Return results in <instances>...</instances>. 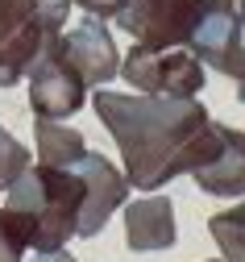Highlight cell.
Instances as JSON below:
<instances>
[{
  "mask_svg": "<svg viewBox=\"0 0 245 262\" xmlns=\"http://www.w3.org/2000/svg\"><path fill=\"white\" fill-rule=\"evenodd\" d=\"M125 242L129 250H166L174 246V204L166 195H146V200H125Z\"/></svg>",
  "mask_w": 245,
  "mask_h": 262,
  "instance_id": "cell-9",
  "label": "cell"
},
{
  "mask_svg": "<svg viewBox=\"0 0 245 262\" xmlns=\"http://www.w3.org/2000/svg\"><path fill=\"white\" fill-rule=\"evenodd\" d=\"M121 79H129L146 96H199L204 92V62L187 46L170 50H142L133 46L129 58H121Z\"/></svg>",
  "mask_w": 245,
  "mask_h": 262,
  "instance_id": "cell-3",
  "label": "cell"
},
{
  "mask_svg": "<svg viewBox=\"0 0 245 262\" xmlns=\"http://www.w3.org/2000/svg\"><path fill=\"white\" fill-rule=\"evenodd\" d=\"M0 262H25V237L9 208H0Z\"/></svg>",
  "mask_w": 245,
  "mask_h": 262,
  "instance_id": "cell-14",
  "label": "cell"
},
{
  "mask_svg": "<svg viewBox=\"0 0 245 262\" xmlns=\"http://www.w3.org/2000/svg\"><path fill=\"white\" fill-rule=\"evenodd\" d=\"M208 262H220V258H208Z\"/></svg>",
  "mask_w": 245,
  "mask_h": 262,
  "instance_id": "cell-19",
  "label": "cell"
},
{
  "mask_svg": "<svg viewBox=\"0 0 245 262\" xmlns=\"http://www.w3.org/2000/svg\"><path fill=\"white\" fill-rule=\"evenodd\" d=\"M38 5H46V0H38Z\"/></svg>",
  "mask_w": 245,
  "mask_h": 262,
  "instance_id": "cell-20",
  "label": "cell"
},
{
  "mask_svg": "<svg viewBox=\"0 0 245 262\" xmlns=\"http://www.w3.org/2000/svg\"><path fill=\"white\" fill-rule=\"evenodd\" d=\"M92 108L113 134L125 179L137 191H158L179 175H195L220 150V121L208 117L195 96H125L100 88Z\"/></svg>",
  "mask_w": 245,
  "mask_h": 262,
  "instance_id": "cell-1",
  "label": "cell"
},
{
  "mask_svg": "<svg viewBox=\"0 0 245 262\" xmlns=\"http://www.w3.org/2000/svg\"><path fill=\"white\" fill-rule=\"evenodd\" d=\"M29 262H79V258H71L66 250H46V254H33Z\"/></svg>",
  "mask_w": 245,
  "mask_h": 262,
  "instance_id": "cell-17",
  "label": "cell"
},
{
  "mask_svg": "<svg viewBox=\"0 0 245 262\" xmlns=\"http://www.w3.org/2000/svg\"><path fill=\"white\" fill-rule=\"evenodd\" d=\"M204 9H225V13H237L241 25H245V0H204Z\"/></svg>",
  "mask_w": 245,
  "mask_h": 262,
  "instance_id": "cell-16",
  "label": "cell"
},
{
  "mask_svg": "<svg viewBox=\"0 0 245 262\" xmlns=\"http://www.w3.org/2000/svg\"><path fill=\"white\" fill-rule=\"evenodd\" d=\"M75 171L83 179V212H79L75 237H96L108 225V216L129 200V179L121 167H113L104 154H92V150L75 162Z\"/></svg>",
  "mask_w": 245,
  "mask_h": 262,
  "instance_id": "cell-6",
  "label": "cell"
},
{
  "mask_svg": "<svg viewBox=\"0 0 245 262\" xmlns=\"http://www.w3.org/2000/svg\"><path fill=\"white\" fill-rule=\"evenodd\" d=\"M33 138H38V162H46V167H75L87 154V138L62 121L33 117Z\"/></svg>",
  "mask_w": 245,
  "mask_h": 262,
  "instance_id": "cell-11",
  "label": "cell"
},
{
  "mask_svg": "<svg viewBox=\"0 0 245 262\" xmlns=\"http://www.w3.org/2000/svg\"><path fill=\"white\" fill-rule=\"evenodd\" d=\"M208 233L220 246V262H245V200L208 216Z\"/></svg>",
  "mask_w": 245,
  "mask_h": 262,
  "instance_id": "cell-12",
  "label": "cell"
},
{
  "mask_svg": "<svg viewBox=\"0 0 245 262\" xmlns=\"http://www.w3.org/2000/svg\"><path fill=\"white\" fill-rule=\"evenodd\" d=\"M75 9H83V13H92V17H100V21H108V17H117L129 0H71Z\"/></svg>",
  "mask_w": 245,
  "mask_h": 262,
  "instance_id": "cell-15",
  "label": "cell"
},
{
  "mask_svg": "<svg viewBox=\"0 0 245 262\" xmlns=\"http://www.w3.org/2000/svg\"><path fill=\"white\" fill-rule=\"evenodd\" d=\"M29 150L13 138V134H5V125H0V191H9L17 179H21V171L29 167Z\"/></svg>",
  "mask_w": 245,
  "mask_h": 262,
  "instance_id": "cell-13",
  "label": "cell"
},
{
  "mask_svg": "<svg viewBox=\"0 0 245 262\" xmlns=\"http://www.w3.org/2000/svg\"><path fill=\"white\" fill-rule=\"evenodd\" d=\"M9 200V216L17 221L25 250L46 254V250H62L79 229V212H83V179L75 167H38L21 171V179L5 191Z\"/></svg>",
  "mask_w": 245,
  "mask_h": 262,
  "instance_id": "cell-2",
  "label": "cell"
},
{
  "mask_svg": "<svg viewBox=\"0 0 245 262\" xmlns=\"http://www.w3.org/2000/svg\"><path fill=\"white\" fill-rule=\"evenodd\" d=\"M187 50L204 67L237 79L241 67H245V25H241V17L225 13V9H204L191 38H187Z\"/></svg>",
  "mask_w": 245,
  "mask_h": 262,
  "instance_id": "cell-7",
  "label": "cell"
},
{
  "mask_svg": "<svg viewBox=\"0 0 245 262\" xmlns=\"http://www.w3.org/2000/svg\"><path fill=\"white\" fill-rule=\"evenodd\" d=\"M42 50V5L38 0H0V88L25 79Z\"/></svg>",
  "mask_w": 245,
  "mask_h": 262,
  "instance_id": "cell-5",
  "label": "cell"
},
{
  "mask_svg": "<svg viewBox=\"0 0 245 262\" xmlns=\"http://www.w3.org/2000/svg\"><path fill=\"white\" fill-rule=\"evenodd\" d=\"M208 195H245V129L220 125V150L191 175Z\"/></svg>",
  "mask_w": 245,
  "mask_h": 262,
  "instance_id": "cell-10",
  "label": "cell"
},
{
  "mask_svg": "<svg viewBox=\"0 0 245 262\" xmlns=\"http://www.w3.org/2000/svg\"><path fill=\"white\" fill-rule=\"evenodd\" d=\"M62 54L79 71L83 83H100L104 88L121 71V54H117V42L108 34V25L100 17H92V13H83L71 29H62Z\"/></svg>",
  "mask_w": 245,
  "mask_h": 262,
  "instance_id": "cell-8",
  "label": "cell"
},
{
  "mask_svg": "<svg viewBox=\"0 0 245 262\" xmlns=\"http://www.w3.org/2000/svg\"><path fill=\"white\" fill-rule=\"evenodd\" d=\"M199 13L204 0H129L113 21L125 34H133L142 50H170L187 46Z\"/></svg>",
  "mask_w": 245,
  "mask_h": 262,
  "instance_id": "cell-4",
  "label": "cell"
},
{
  "mask_svg": "<svg viewBox=\"0 0 245 262\" xmlns=\"http://www.w3.org/2000/svg\"><path fill=\"white\" fill-rule=\"evenodd\" d=\"M237 100L245 104V67H241V75H237Z\"/></svg>",
  "mask_w": 245,
  "mask_h": 262,
  "instance_id": "cell-18",
  "label": "cell"
}]
</instances>
